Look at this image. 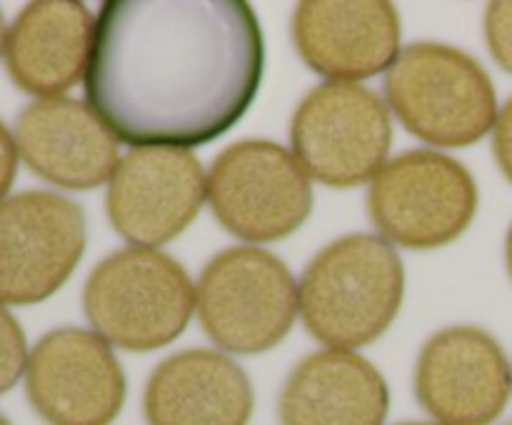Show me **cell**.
<instances>
[{
    "instance_id": "6da1fadb",
    "label": "cell",
    "mask_w": 512,
    "mask_h": 425,
    "mask_svg": "<svg viewBox=\"0 0 512 425\" xmlns=\"http://www.w3.org/2000/svg\"><path fill=\"white\" fill-rule=\"evenodd\" d=\"M263 68V30L243 0H108L85 98L123 143L188 150L240 123Z\"/></svg>"
},
{
    "instance_id": "7a4b0ae2",
    "label": "cell",
    "mask_w": 512,
    "mask_h": 425,
    "mask_svg": "<svg viewBox=\"0 0 512 425\" xmlns=\"http://www.w3.org/2000/svg\"><path fill=\"white\" fill-rule=\"evenodd\" d=\"M405 268L385 238L350 233L325 245L303 270L300 318L320 343L353 350L375 343L398 318Z\"/></svg>"
},
{
    "instance_id": "3957f363",
    "label": "cell",
    "mask_w": 512,
    "mask_h": 425,
    "mask_svg": "<svg viewBox=\"0 0 512 425\" xmlns=\"http://www.w3.org/2000/svg\"><path fill=\"white\" fill-rule=\"evenodd\" d=\"M385 98L403 128L438 148H465L498 123V93L488 70L465 50L413 43L385 73Z\"/></svg>"
},
{
    "instance_id": "277c9868",
    "label": "cell",
    "mask_w": 512,
    "mask_h": 425,
    "mask_svg": "<svg viewBox=\"0 0 512 425\" xmlns=\"http://www.w3.org/2000/svg\"><path fill=\"white\" fill-rule=\"evenodd\" d=\"M195 288L183 265L155 248H123L90 270L83 313L105 343L150 353L173 343L190 323Z\"/></svg>"
},
{
    "instance_id": "5b68a950",
    "label": "cell",
    "mask_w": 512,
    "mask_h": 425,
    "mask_svg": "<svg viewBox=\"0 0 512 425\" xmlns=\"http://www.w3.org/2000/svg\"><path fill=\"white\" fill-rule=\"evenodd\" d=\"M198 320L218 348L260 355L290 333L300 313L298 285L278 255L235 245L215 255L195 288Z\"/></svg>"
},
{
    "instance_id": "8992f818",
    "label": "cell",
    "mask_w": 512,
    "mask_h": 425,
    "mask_svg": "<svg viewBox=\"0 0 512 425\" xmlns=\"http://www.w3.org/2000/svg\"><path fill=\"white\" fill-rule=\"evenodd\" d=\"M368 213L390 243L433 250L470 228L478 213V185L460 160L438 150H408L373 178Z\"/></svg>"
},
{
    "instance_id": "52a82bcc",
    "label": "cell",
    "mask_w": 512,
    "mask_h": 425,
    "mask_svg": "<svg viewBox=\"0 0 512 425\" xmlns=\"http://www.w3.org/2000/svg\"><path fill=\"white\" fill-rule=\"evenodd\" d=\"M208 203L235 238L273 243L313 213V183L300 160L273 140H238L213 160Z\"/></svg>"
},
{
    "instance_id": "ba28073f",
    "label": "cell",
    "mask_w": 512,
    "mask_h": 425,
    "mask_svg": "<svg viewBox=\"0 0 512 425\" xmlns=\"http://www.w3.org/2000/svg\"><path fill=\"white\" fill-rule=\"evenodd\" d=\"M393 143L388 105L360 83H330L310 90L290 120V145L305 173L330 188L373 180Z\"/></svg>"
},
{
    "instance_id": "9c48e42d",
    "label": "cell",
    "mask_w": 512,
    "mask_h": 425,
    "mask_svg": "<svg viewBox=\"0 0 512 425\" xmlns=\"http://www.w3.org/2000/svg\"><path fill=\"white\" fill-rule=\"evenodd\" d=\"M88 243L85 213L75 200L25 190L0 203V303L35 305L58 293Z\"/></svg>"
},
{
    "instance_id": "30bf717a",
    "label": "cell",
    "mask_w": 512,
    "mask_h": 425,
    "mask_svg": "<svg viewBox=\"0 0 512 425\" xmlns=\"http://www.w3.org/2000/svg\"><path fill=\"white\" fill-rule=\"evenodd\" d=\"M125 390L123 365L93 330H50L28 355L25 395L48 425H110Z\"/></svg>"
},
{
    "instance_id": "8fae6325",
    "label": "cell",
    "mask_w": 512,
    "mask_h": 425,
    "mask_svg": "<svg viewBox=\"0 0 512 425\" xmlns=\"http://www.w3.org/2000/svg\"><path fill=\"white\" fill-rule=\"evenodd\" d=\"M415 398L440 425H493L512 398V363L488 330L445 328L420 350Z\"/></svg>"
},
{
    "instance_id": "7c38bea8",
    "label": "cell",
    "mask_w": 512,
    "mask_h": 425,
    "mask_svg": "<svg viewBox=\"0 0 512 425\" xmlns=\"http://www.w3.org/2000/svg\"><path fill=\"white\" fill-rule=\"evenodd\" d=\"M208 200L203 163L185 148H133L110 178L105 210L120 238L155 248L178 238Z\"/></svg>"
},
{
    "instance_id": "4fadbf2b",
    "label": "cell",
    "mask_w": 512,
    "mask_h": 425,
    "mask_svg": "<svg viewBox=\"0 0 512 425\" xmlns=\"http://www.w3.org/2000/svg\"><path fill=\"white\" fill-rule=\"evenodd\" d=\"M300 58L335 83L390 70L400 55V15L385 0H305L295 8Z\"/></svg>"
},
{
    "instance_id": "5bb4252c",
    "label": "cell",
    "mask_w": 512,
    "mask_h": 425,
    "mask_svg": "<svg viewBox=\"0 0 512 425\" xmlns=\"http://www.w3.org/2000/svg\"><path fill=\"white\" fill-rule=\"evenodd\" d=\"M15 145L30 173L63 190H93L118 168V138L90 105L43 98L15 118Z\"/></svg>"
},
{
    "instance_id": "9a60e30c",
    "label": "cell",
    "mask_w": 512,
    "mask_h": 425,
    "mask_svg": "<svg viewBox=\"0 0 512 425\" xmlns=\"http://www.w3.org/2000/svg\"><path fill=\"white\" fill-rule=\"evenodd\" d=\"M95 20L75 0H35L25 5L5 35V68L23 93L63 98L90 63Z\"/></svg>"
},
{
    "instance_id": "2e32d148",
    "label": "cell",
    "mask_w": 512,
    "mask_h": 425,
    "mask_svg": "<svg viewBox=\"0 0 512 425\" xmlns=\"http://www.w3.org/2000/svg\"><path fill=\"white\" fill-rule=\"evenodd\" d=\"M255 395L245 370L225 353L190 348L150 373L143 395L148 425H248Z\"/></svg>"
},
{
    "instance_id": "e0dca14e",
    "label": "cell",
    "mask_w": 512,
    "mask_h": 425,
    "mask_svg": "<svg viewBox=\"0 0 512 425\" xmlns=\"http://www.w3.org/2000/svg\"><path fill=\"white\" fill-rule=\"evenodd\" d=\"M390 393L380 370L350 350H320L293 368L278 398L280 425H383Z\"/></svg>"
},
{
    "instance_id": "ac0fdd59",
    "label": "cell",
    "mask_w": 512,
    "mask_h": 425,
    "mask_svg": "<svg viewBox=\"0 0 512 425\" xmlns=\"http://www.w3.org/2000/svg\"><path fill=\"white\" fill-rule=\"evenodd\" d=\"M28 340L8 305L0 303V395L15 388L28 368Z\"/></svg>"
},
{
    "instance_id": "d6986e66",
    "label": "cell",
    "mask_w": 512,
    "mask_h": 425,
    "mask_svg": "<svg viewBox=\"0 0 512 425\" xmlns=\"http://www.w3.org/2000/svg\"><path fill=\"white\" fill-rule=\"evenodd\" d=\"M483 30L493 60L512 75V0H498L485 8Z\"/></svg>"
},
{
    "instance_id": "ffe728a7",
    "label": "cell",
    "mask_w": 512,
    "mask_h": 425,
    "mask_svg": "<svg viewBox=\"0 0 512 425\" xmlns=\"http://www.w3.org/2000/svg\"><path fill=\"white\" fill-rule=\"evenodd\" d=\"M493 153L498 160V168L512 183V98L503 105L498 123L493 128Z\"/></svg>"
},
{
    "instance_id": "44dd1931",
    "label": "cell",
    "mask_w": 512,
    "mask_h": 425,
    "mask_svg": "<svg viewBox=\"0 0 512 425\" xmlns=\"http://www.w3.org/2000/svg\"><path fill=\"white\" fill-rule=\"evenodd\" d=\"M18 160L20 153L18 145H15V135L0 120V203L8 198L10 188H13L15 173H18Z\"/></svg>"
},
{
    "instance_id": "7402d4cb",
    "label": "cell",
    "mask_w": 512,
    "mask_h": 425,
    "mask_svg": "<svg viewBox=\"0 0 512 425\" xmlns=\"http://www.w3.org/2000/svg\"><path fill=\"white\" fill-rule=\"evenodd\" d=\"M505 265H508V275L512 280V225L508 230V238H505Z\"/></svg>"
},
{
    "instance_id": "603a6c76",
    "label": "cell",
    "mask_w": 512,
    "mask_h": 425,
    "mask_svg": "<svg viewBox=\"0 0 512 425\" xmlns=\"http://www.w3.org/2000/svg\"><path fill=\"white\" fill-rule=\"evenodd\" d=\"M5 35H8V28H5V15L3 10H0V55H3L5 50Z\"/></svg>"
},
{
    "instance_id": "cb8c5ba5",
    "label": "cell",
    "mask_w": 512,
    "mask_h": 425,
    "mask_svg": "<svg viewBox=\"0 0 512 425\" xmlns=\"http://www.w3.org/2000/svg\"><path fill=\"white\" fill-rule=\"evenodd\" d=\"M398 425H440V423H398Z\"/></svg>"
},
{
    "instance_id": "d4e9b609",
    "label": "cell",
    "mask_w": 512,
    "mask_h": 425,
    "mask_svg": "<svg viewBox=\"0 0 512 425\" xmlns=\"http://www.w3.org/2000/svg\"><path fill=\"white\" fill-rule=\"evenodd\" d=\"M0 425H10V420L5 415H0Z\"/></svg>"
},
{
    "instance_id": "484cf974",
    "label": "cell",
    "mask_w": 512,
    "mask_h": 425,
    "mask_svg": "<svg viewBox=\"0 0 512 425\" xmlns=\"http://www.w3.org/2000/svg\"><path fill=\"white\" fill-rule=\"evenodd\" d=\"M503 425H512V420H508V423H503Z\"/></svg>"
}]
</instances>
